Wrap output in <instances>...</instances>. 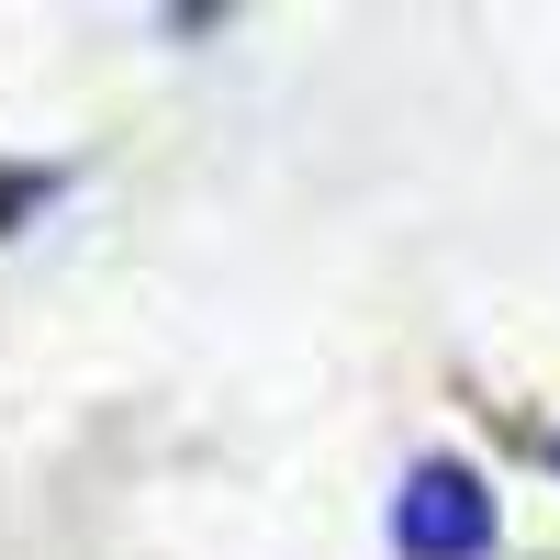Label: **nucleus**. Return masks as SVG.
<instances>
[{"label":"nucleus","mask_w":560,"mask_h":560,"mask_svg":"<svg viewBox=\"0 0 560 560\" xmlns=\"http://www.w3.org/2000/svg\"><path fill=\"white\" fill-rule=\"evenodd\" d=\"M393 549L404 560H482L493 549V482L471 459H415L393 493Z\"/></svg>","instance_id":"nucleus-1"},{"label":"nucleus","mask_w":560,"mask_h":560,"mask_svg":"<svg viewBox=\"0 0 560 560\" xmlns=\"http://www.w3.org/2000/svg\"><path fill=\"white\" fill-rule=\"evenodd\" d=\"M538 448H549V471H560V427H549V438H538Z\"/></svg>","instance_id":"nucleus-2"}]
</instances>
